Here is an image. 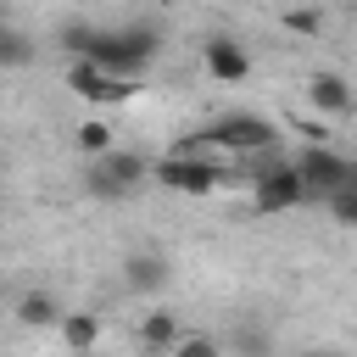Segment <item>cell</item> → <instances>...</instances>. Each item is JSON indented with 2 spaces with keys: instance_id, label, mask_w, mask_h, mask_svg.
Instances as JSON below:
<instances>
[{
  "instance_id": "obj_11",
  "label": "cell",
  "mask_w": 357,
  "mask_h": 357,
  "mask_svg": "<svg viewBox=\"0 0 357 357\" xmlns=\"http://www.w3.org/2000/svg\"><path fill=\"white\" fill-rule=\"evenodd\" d=\"M123 279H128L134 296H156V290H167L173 268H167V257H156V251H134V257L123 262Z\"/></svg>"
},
{
  "instance_id": "obj_14",
  "label": "cell",
  "mask_w": 357,
  "mask_h": 357,
  "mask_svg": "<svg viewBox=\"0 0 357 357\" xmlns=\"http://www.w3.org/2000/svg\"><path fill=\"white\" fill-rule=\"evenodd\" d=\"M73 145H78V151H84V162H89V156H100V151H112V145H117V128H112V123H100V117H84V123L73 128Z\"/></svg>"
},
{
  "instance_id": "obj_8",
  "label": "cell",
  "mask_w": 357,
  "mask_h": 357,
  "mask_svg": "<svg viewBox=\"0 0 357 357\" xmlns=\"http://www.w3.org/2000/svg\"><path fill=\"white\" fill-rule=\"evenodd\" d=\"M201 67H206V78H218V84H245V78H251V56H245V45L229 39V33H212V39L201 45Z\"/></svg>"
},
{
  "instance_id": "obj_20",
  "label": "cell",
  "mask_w": 357,
  "mask_h": 357,
  "mask_svg": "<svg viewBox=\"0 0 357 357\" xmlns=\"http://www.w3.org/2000/svg\"><path fill=\"white\" fill-rule=\"evenodd\" d=\"M234 351H245V357H262V351H268V335H262V329H240V335H234Z\"/></svg>"
},
{
  "instance_id": "obj_16",
  "label": "cell",
  "mask_w": 357,
  "mask_h": 357,
  "mask_svg": "<svg viewBox=\"0 0 357 357\" xmlns=\"http://www.w3.org/2000/svg\"><path fill=\"white\" fill-rule=\"evenodd\" d=\"M284 28H290L296 39H318V33H324V11H318V6H290V11H284Z\"/></svg>"
},
{
  "instance_id": "obj_7",
  "label": "cell",
  "mask_w": 357,
  "mask_h": 357,
  "mask_svg": "<svg viewBox=\"0 0 357 357\" xmlns=\"http://www.w3.org/2000/svg\"><path fill=\"white\" fill-rule=\"evenodd\" d=\"M67 89H73L78 100H89V106H117V100H134V95H139L134 78H106V73L89 67V61H67Z\"/></svg>"
},
{
  "instance_id": "obj_21",
  "label": "cell",
  "mask_w": 357,
  "mask_h": 357,
  "mask_svg": "<svg viewBox=\"0 0 357 357\" xmlns=\"http://www.w3.org/2000/svg\"><path fill=\"white\" fill-rule=\"evenodd\" d=\"M6 11H11V0H0V28H6V22H11V17H6Z\"/></svg>"
},
{
  "instance_id": "obj_3",
  "label": "cell",
  "mask_w": 357,
  "mask_h": 357,
  "mask_svg": "<svg viewBox=\"0 0 357 357\" xmlns=\"http://www.w3.org/2000/svg\"><path fill=\"white\" fill-rule=\"evenodd\" d=\"M139 184H151V156H145V151L112 145V151H100V156L84 162V190H89V201H128Z\"/></svg>"
},
{
  "instance_id": "obj_9",
  "label": "cell",
  "mask_w": 357,
  "mask_h": 357,
  "mask_svg": "<svg viewBox=\"0 0 357 357\" xmlns=\"http://www.w3.org/2000/svg\"><path fill=\"white\" fill-rule=\"evenodd\" d=\"M307 106L324 112V117H346V112H351V78L335 73V67H312V78H307Z\"/></svg>"
},
{
  "instance_id": "obj_10",
  "label": "cell",
  "mask_w": 357,
  "mask_h": 357,
  "mask_svg": "<svg viewBox=\"0 0 357 357\" xmlns=\"http://www.w3.org/2000/svg\"><path fill=\"white\" fill-rule=\"evenodd\" d=\"M178 335H184V324H178V312H173V307H145V312H139V324H134V340H139V351H145V357H167Z\"/></svg>"
},
{
  "instance_id": "obj_12",
  "label": "cell",
  "mask_w": 357,
  "mask_h": 357,
  "mask_svg": "<svg viewBox=\"0 0 357 357\" xmlns=\"http://www.w3.org/2000/svg\"><path fill=\"white\" fill-rule=\"evenodd\" d=\"M11 312H17L22 329H56V324H61V301H56L50 290H22Z\"/></svg>"
},
{
  "instance_id": "obj_4",
  "label": "cell",
  "mask_w": 357,
  "mask_h": 357,
  "mask_svg": "<svg viewBox=\"0 0 357 357\" xmlns=\"http://www.w3.org/2000/svg\"><path fill=\"white\" fill-rule=\"evenodd\" d=\"M234 173H229V162H218V156H178V151H167V156H156L151 162V184H162V190H173V195H212V190H223Z\"/></svg>"
},
{
  "instance_id": "obj_19",
  "label": "cell",
  "mask_w": 357,
  "mask_h": 357,
  "mask_svg": "<svg viewBox=\"0 0 357 357\" xmlns=\"http://www.w3.org/2000/svg\"><path fill=\"white\" fill-rule=\"evenodd\" d=\"M167 357H223V346H218L212 335H178Z\"/></svg>"
},
{
  "instance_id": "obj_5",
  "label": "cell",
  "mask_w": 357,
  "mask_h": 357,
  "mask_svg": "<svg viewBox=\"0 0 357 357\" xmlns=\"http://www.w3.org/2000/svg\"><path fill=\"white\" fill-rule=\"evenodd\" d=\"M290 167H296V178L307 184V201H324L329 190L357 184V162H351L346 151H335V145H307Z\"/></svg>"
},
{
  "instance_id": "obj_17",
  "label": "cell",
  "mask_w": 357,
  "mask_h": 357,
  "mask_svg": "<svg viewBox=\"0 0 357 357\" xmlns=\"http://www.w3.org/2000/svg\"><path fill=\"white\" fill-rule=\"evenodd\" d=\"M324 206H329V218H335L340 229H351V223H357V184H346V190H329V195H324Z\"/></svg>"
},
{
  "instance_id": "obj_1",
  "label": "cell",
  "mask_w": 357,
  "mask_h": 357,
  "mask_svg": "<svg viewBox=\"0 0 357 357\" xmlns=\"http://www.w3.org/2000/svg\"><path fill=\"white\" fill-rule=\"evenodd\" d=\"M162 56V33L151 22H123V28H95L89 33V50L78 61L100 67L106 78H145V67Z\"/></svg>"
},
{
  "instance_id": "obj_18",
  "label": "cell",
  "mask_w": 357,
  "mask_h": 357,
  "mask_svg": "<svg viewBox=\"0 0 357 357\" xmlns=\"http://www.w3.org/2000/svg\"><path fill=\"white\" fill-rule=\"evenodd\" d=\"M89 33H95V22H61V28H56V45L78 61V56L89 50Z\"/></svg>"
},
{
  "instance_id": "obj_6",
  "label": "cell",
  "mask_w": 357,
  "mask_h": 357,
  "mask_svg": "<svg viewBox=\"0 0 357 357\" xmlns=\"http://www.w3.org/2000/svg\"><path fill=\"white\" fill-rule=\"evenodd\" d=\"M251 206H257L262 218L296 212V206H307V184L296 178V167H290V162L268 156V162H262V167L251 173Z\"/></svg>"
},
{
  "instance_id": "obj_15",
  "label": "cell",
  "mask_w": 357,
  "mask_h": 357,
  "mask_svg": "<svg viewBox=\"0 0 357 357\" xmlns=\"http://www.w3.org/2000/svg\"><path fill=\"white\" fill-rule=\"evenodd\" d=\"M33 56H39V50H33V39H28L22 28H11V22H6V28H0V73H17V67H28Z\"/></svg>"
},
{
  "instance_id": "obj_13",
  "label": "cell",
  "mask_w": 357,
  "mask_h": 357,
  "mask_svg": "<svg viewBox=\"0 0 357 357\" xmlns=\"http://www.w3.org/2000/svg\"><path fill=\"white\" fill-rule=\"evenodd\" d=\"M56 335H61V346H67V351H89V346L100 340V312H89V307H78V312H61Z\"/></svg>"
},
{
  "instance_id": "obj_2",
  "label": "cell",
  "mask_w": 357,
  "mask_h": 357,
  "mask_svg": "<svg viewBox=\"0 0 357 357\" xmlns=\"http://www.w3.org/2000/svg\"><path fill=\"white\" fill-rule=\"evenodd\" d=\"M201 151H223V156H268L279 128L262 117V112H218L212 123H201L190 134Z\"/></svg>"
},
{
  "instance_id": "obj_22",
  "label": "cell",
  "mask_w": 357,
  "mask_h": 357,
  "mask_svg": "<svg viewBox=\"0 0 357 357\" xmlns=\"http://www.w3.org/2000/svg\"><path fill=\"white\" fill-rule=\"evenodd\" d=\"M296 357H335V351H296Z\"/></svg>"
}]
</instances>
